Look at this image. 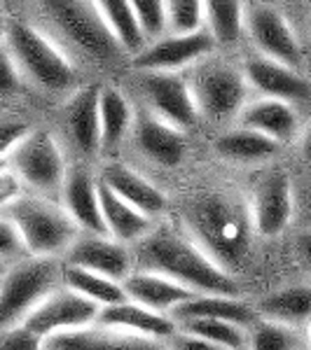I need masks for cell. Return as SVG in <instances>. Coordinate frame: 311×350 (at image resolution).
<instances>
[{
    "label": "cell",
    "instance_id": "44dd1931",
    "mask_svg": "<svg viewBox=\"0 0 311 350\" xmlns=\"http://www.w3.org/2000/svg\"><path fill=\"white\" fill-rule=\"evenodd\" d=\"M236 124L269 135L271 140H276L281 145L293 140L299 131L295 105L281 98H269V96L246 100V105L241 108L239 117H236Z\"/></svg>",
    "mask_w": 311,
    "mask_h": 350
},
{
    "label": "cell",
    "instance_id": "d6a6232c",
    "mask_svg": "<svg viewBox=\"0 0 311 350\" xmlns=\"http://www.w3.org/2000/svg\"><path fill=\"white\" fill-rule=\"evenodd\" d=\"M248 329V350H302L299 334L293 325L264 318Z\"/></svg>",
    "mask_w": 311,
    "mask_h": 350
},
{
    "label": "cell",
    "instance_id": "277c9868",
    "mask_svg": "<svg viewBox=\"0 0 311 350\" xmlns=\"http://www.w3.org/2000/svg\"><path fill=\"white\" fill-rule=\"evenodd\" d=\"M64 283V264L56 257L28 255L10 264L0 278V332L26 320L49 292Z\"/></svg>",
    "mask_w": 311,
    "mask_h": 350
},
{
    "label": "cell",
    "instance_id": "b9f144b4",
    "mask_svg": "<svg viewBox=\"0 0 311 350\" xmlns=\"http://www.w3.org/2000/svg\"><path fill=\"white\" fill-rule=\"evenodd\" d=\"M297 252H299L302 264L311 271V229L297 236Z\"/></svg>",
    "mask_w": 311,
    "mask_h": 350
},
{
    "label": "cell",
    "instance_id": "d6986e66",
    "mask_svg": "<svg viewBox=\"0 0 311 350\" xmlns=\"http://www.w3.org/2000/svg\"><path fill=\"white\" fill-rule=\"evenodd\" d=\"M61 206L71 215L80 231L89 234H105L103 215H101V199H99V180L87 168L73 166L66 171L64 185L59 189Z\"/></svg>",
    "mask_w": 311,
    "mask_h": 350
},
{
    "label": "cell",
    "instance_id": "4fadbf2b",
    "mask_svg": "<svg viewBox=\"0 0 311 350\" xmlns=\"http://www.w3.org/2000/svg\"><path fill=\"white\" fill-rule=\"evenodd\" d=\"M251 215L260 236H279L293 219L295 213V196H293V180L284 168H269L256 183L251 199Z\"/></svg>",
    "mask_w": 311,
    "mask_h": 350
},
{
    "label": "cell",
    "instance_id": "8fae6325",
    "mask_svg": "<svg viewBox=\"0 0 311 350\" xmlns=\"http://www.w3.org/2000/svg\"><path fill=\"white\" fill-rule=\"evenodd\" d=\"M244 31L251 38V44L260 56L281 61L288 66H302L304 52L295 28L288 21V16L276 5H256L246 10Z\"/></svg>",
    "mask_w": 311,
    "mask_h": 350
},
{
    "label": "cell",
    "instance_id": "e0dca14e",
    "mask_svg": "<svg viewBox=\"0 0 311 350\" xmlns=\"http://www.w3.org/2000/svg\"><path fill=\"white\" fill-rule=\"evenodd\" d=\"M45 350H166V341L94 323L45 338Z\"/></svg>",
    "mask_w": 311,
    "mask_h": 350
},
{
    "label": "cell",
    "instance_id": "ba28073f",
    "mask_svg": "<svg viewBox=\"0 0 311 350\" xmlns=\"http://www.w3.org/2000/svg\"><path fill=\"white\" fill-rule=\"evenodd\" d=\"M10 166L38 194H54L61 189L68 163L59 140L45 129H31L10 154Z\"/></svg>",
    "mask_w": 311,
    "mask_h": 350
},
{
    "label": "cell",
    "instance_id": "4dcf8cb0",
    "mask_svg": "<svg viewBox=\"0 0 311 350\" xmlns=\"http://www.w3.org/2000/svg\"><path fill=\"white\" fill-rule=\"evenodd\" d=\"M203 14L218 44H234L244 36V0H203Z\"/></svg>",
    "mask_w": 311,
    "mask_h": 350
},
{
    "label": "cell",
    "instance_id": "ac0fdd59",
    "mask_svg": "<svg viewBox=\"0 0 311 350\" xmlns=\"http://www.w3.org/2000/svg\"><path fill=\"white\" fill-rule=\"evenodd\" d=\"M99 84H87L71 92L64 105V131L73 148L92 157L101 150V110H99Z\"/></svg>",
    "mask_w": 311,
    "mask_h": 350
},
{
    "label": "cell",
    "instance_id": "7a4b0ae2",
    "mask_svg": "<svg viewBox=\"0 0 311 350\" xmlns=\"http://www.w3.org/2000/svg\"><path fill=\"white\" fill-rule=\"evenodd\" d=\"M185 229L216 264L234 275L246 264L258 234L251 206L234 191H201L188 201Z\"/></svg>",
    "mask_w": 311,
    "mask_h": 350
},
{
    "label": "cell",
    "instance_id": "2e32d148",
    "mask_svg": "<svg viewBox=\"0 0 311 350\" xmlns=\"http://www.w3.org/2000/svg\"><path fill=\"white\" fill-rule=\"evenodd\" d=\"M64 255L66 264L96 271V273H103L112 280H120V283L134 271L132 247L117 243L108 234L80 231Z\"/></svg>",
    "mask_w": 311,
    "mask_h": 350
},
{
    "label": "cell",
    "instance_id": "52a82bcc",
    "mask_svg": "<svg viewBox=\"0 0 311 350\" xmlns=\"http://www.w3.org/2000/svg\"><path fill=\"white\" fill-rule=\"evenodd\" d=\"M49 26L94 61H112L122 47L101 19L94 0H38Z\"/></svg>",
    "mask_w": 311,
    "mask_h": 350
},
{
    "label": "cell",
    "instance_id": "cb8c5ba5",
    "mask_svg": "<svg viewBox=\"0 0 311 350\" xmlns=\"http://www.w3.org/2000/svg\"><path fill=\"white\" fill-rule=\"evenodd\" d=\"M284 145L271 140L269 135L253 131V129L239 126L220 133L213 140V150L220 159L229 163H241V166H256V163H267L274 157H279V152Z\"/></svg>",
    "mask_w": 311,
    "mask_h": 350
},
{
    "label": "cell",
    "instance_id": "bcb514c9",
    "mask_svg": "<svg viewBox=\"0 0 311 350\" xmlns=\"http://www.w3.org/2000/svg\"><path fill=\"white\" fill-rule=\"evenodd\" d=\"M5 271H8V264H3V262H0V278H3V273H5Z\"/></svg>",
    "mask_w": 311,
    "mask_h": 350
},
{
    "label": "cell",
    "instance_id": "f35d334b",
    "mask_svg": "<svg viewBox=\"0 0 311 350\" xmlns=\"http://www.w3.org/2000/svg\"><path fill=\"white\" fill-rule=\"evenodd\" d=\"M21 82H24V77H21L12 54L8 52V47H0V98L19 92Z\"/></svg>",
    "mask_w": 311,
    "mask_h": 350
},
{
    "label": "cell",
    "instance_id": "7bdbcfd3",
    "mask_svg": "<svg viewBox=\"0 0 311 350\" xmlns=\"http://www.w3.org/2000/svg\"><path fill=\"white\" fill-rule=\"evenodd\" d=\"M299 150H302L304 161L311 163V124L302 131V138H299Z\"/></svg>",
    "mask_w": 311,
    "mask_h": 350
},
{
    "label": "cell",
    "instance_id": "74e56055",
    "mask_svg": "<svg viewBox=\"0 0 311 350\" xmlns=\"http://www.w3.org/2000/svg\"><path fill=\"white\" fill-rule=\"evenodd\" d=\"M31 126L21 120H0V159H10L16 145L26 138Z\"/></svg>",
    "mask_w": 311,
    "mask_h": 350
},
{
    "label": "cell",
    "instance_id": "ab89813d",
    "mask_svg": "<svg viewBox=\"0 0 311 350\" xmlns=\"http://www.w3.org/2000/svg\"><path fill=\"white\" fill-rule=\"evenodd\" d=\"M24 196V180L16 175L12 166L0 171V211H8L10 206Z\"/></svg>",
    "mask_w": 311,
    "mask_h": 350
},
{
    "label": "cell",
    "instance_id": "836d02e7",
    "mask_svg": "<svg viewBox=\"0 0 311 350\" xmlns=\"http://www.w3.org/2000/svg\"><path fill=\"white\" fill-rule=\"evenodd\" d=\"M166 33H195L206 28L203 0H166Z\"/></svg>",
    "mask_w": 311,
    "mask_h": 350
},
{
    "label": "cell",
    "instance_id": "6da1fadb",
    "mask_svg": "<svg viewBox=\"0 0 311 350\" xmlns=\"http://www.w3.org/2000/svg\"><path fill=\"white\" fill-rule=\"evenodd\" d=\"M132 257L136 269L162 273L197 295L239 297L234 275L213 262L185 227L152 224L148 234L132 245Z\"/></svg>",
    "mask_w": 311,
    "mask_h": 350
},
{
    "label": "cell",
    "instance_id": "8992f818",
    "mask_svg": "<svg viewBox=\"0 0 311 350\" xmlns=\"http://www.w3.org/2000/svg\"><path fill=\"white\" fill-rule=\"evenodd\" d=\"M5 213L12 217V222L19 229L28 255L59 257L80 234L77 224L64 211V206L45 199V196L24 194Z\"/></svg>",
    "mask_w": 311,
    "mask_h": 350
},
{
    "label": "cell",
    "instance_id": "f6af8a7d",
    "mask_svg": "<svg viewBox=\"0 0 311 350\" xmlns=\"http://www.w3.org/2000/svg\"><path fill=\"white\" fill-rule=\"evenodd\" d=\"M10 166V159H0V171H3V168H8Z\"/></svg>",
    "mask_w": 311,
    "mask_h": 350
},
{
    "label": "cell",
    "instance_id": "60d3db41",
    "mask_svg": "<svg viewBox=\"0 0 311 350\" xmlns=\"http://www.w3.org/2000/svg\"><path fill=\"white\" fill-rule=\"evenodd\" d=\"M166 350H225V348H220L213 341H208V338L197 336V334H192V332H185L178 327V329L166 338Z\"/></svg>",
    "mask_w": 311,
    "mask_h": 350
},
{
    "label": "cell",
    "instance_id": "603a6c76",
    "mask_svg": "<svg viewBox=\"0 0 311 350\" xmlns=\"http://www.w3.org/2000/svg\"><path fill=\"white\" fill-rule=\"evenodd\" d=\"M122 285L124 292H127V299H132L136 304H143V306L152 310H160V313H171L178 304L188 301L190 297L197 295L190 287L180 285L176 280L166 278V275L140 269H134L122 280Z\"/></svg>",
    "mask_w": 311,
    "mask_h": 350
},
{
    "label": "cell",
    "instance_id": "7c38bea8",
    "mask_svg": "<svg viewBox=\"0 0 311 350\" xmlns=\"http://www.w3.org/2000/svg\"><path fill=\"white\" fill-rule=\"evenodd\" d=\"M99 304L84 299L82 295L73 292L71 287H56L26 315L21 325L40 338H49L54 334L94 325L99 318Z\"/></svg>",
    "mask_w": 311,
    "mask_h": 350
},
{
    "label": "cell",
    "instance_id": "7402d4cb",
    "mask_svg": "<svg viewBox=\"0 0 311 350\" xmlns=\"http://www.w3.org/2000/svg\"><path fill=\"white\" fill-rule=\"evenodd\" d=\"M101 183L150 219H157L166 211V196L148 178H143L138 171L129 168L127 163H105L103 171H101Z\"/></svg>",
    "mask_w": 311,
    "mask_h": 350
},
{
    "label": "cell",
    "instance_id": "f1b7e54d",
    "mask_svg": "<svg viewBox=\"0 0 311 350\" xmlns=\"http://www.w3.org/2000/svg\"><path fill=\"white\" fill-rule=\"evenodd\" d=\"M94 5L99 10L101 19L108 26V31L112 33V38L122 47V52L136 54L143 47L145 36L140 31L138 21H136L129 0H94Z\"/></svg>",
    "mask_w": 311,
    "mask_h": 350
},
{
    "label": "cell",
    "instance_id": "5bb4252c",
    "mask_svg": "<svg viewBox=\"0 0 311 350\" xmlns=\"http://www.w3.org/2000/svg\"><path fill=\"white\" fill-rule=\"evenodd\" d=\"M129 138L134 140V148L140 157L162 168H176L188 157V140L183 129L164 122L148 108L136 112Z\"/></svg>",
    "mask_w": 311,
    "mask_h": 350
},
{
    "label": "cell",
    "instance_id": "ee69618b",
    "mask_svg": "<svg viewBox=\"0 0 311 350\" xmlns=\"http://www.w3.org/2000/svg\"><path fill=\"white\" fill-rule=\"evenodd\" d=\"M8 26H10V19L0 12V47H5V40H8Z\"/></svg>",
    "mask_w": 311,
    "mask_h": 350
},
{
    "label": "cell",
    "instance_id": "484cf974",
    "mask_svg": "<svg viewBox=\"0 0 311 350\" xmlns=\"http://www.w3.org/2000/svg\"><path fill=\"white\" fill-rule=\"evenodd\" d=\"M169 315L176 323H185V320L192 318H216V320H227V323L241 325L246 329L256 325V310L246 306L239 297H223V295H195L188 301L178 304Z\"/></svg>",
    "mask_w": 311,
    "mask_h": 350
},
{
    "label": "cell",
    "instance_id": "4316f807",
    "mask_svg": "<svg viewBox=\"0 0 311 350\" xmlns=\"http://www.w3.org/2000/svg\"><path fill=\"white\" fill-rule=\"evenodd\" d=\"M101 150H115L132 135L136 110L120 87H101Z\"/></svg>",
    "mask_w": 311,
    "mask_h": 350
},
{
    "label": "cell",
    "instance_id": "9a60e30c",
    "mask_svg": "<svg viewBox=\"0 0 311 350\" xmlns=\"http://www.w3.org/2000/svg\"><path fill=\"white\" fill-rule=\"evenodd\" d=\"M248 87L260 96L281 98L288 103H309L311 100V80L299 72V68L253 54L241 66Z\"/></svg>",
    "mask_w": 311,
    "mask_h": 350
},
{
    "label": "cell",
    "instance_id": "30bf717a",
    "mask_svg": "<svg viewBox=\"0 0 311 350\" xmlns=\"http://www.w3.org/2000/svg\"><path fill=\"white\" fill-rule=\"evenodd\" d=\"M140 94H143L145 108L162 117L173 126L188 129L199 122L195 96H192L188 75L183 72H160V70H138Z\"/></svg>",
    "mask_w": 311,
    "mask_h": 350
},
{
    "label": "cell",
    "instance_id": "1f68e13d",
    "mask_svg": "<svg viewBox=\"0 0 311 350\" xmlns=\"http://www.w3.org/2000/svg\"><path fill=\"white\" fill-rule=\"evenodd\" d=\"M180 329L192 332L197 336H203L225 350H248V329L241 325L227 323L216 318H192L185 323H178Z\"/></svg>",
    "mask_w": 311,
    "mask_h": 350
},
{
    "label": "cell",
    "instance_id": "e575fe53",
    "mask_svg": "<svg viewBox=\"0 0 311 350\" xmlns=\"http://www.w3.org/2000/svg\"><path fill=\"white\" fill-rule=\"evenodd\" d=\"M134 10V16L138 21L140 31L145 36V42L164 36L166 28V0H129Z\"/></svg>",
    "mask_w": 311,
    "mask_h": 350
},
{
    "label": "cell",
    "instance_id": "f546056e",
    "mask_svg": "<svg viewBox=\"0 0 311 350\" xmlns=\"http://www.w3.org/2000/svg\"><path fill=\"white\" fill-rule=\"evenodd\" d=\"M267 320H279L286 325H299L311 320V287H286L264 297L258 306Z\"/></svg>",
    "mask_w": 311,
    "mask_h": 350
},
{
    "label": "cell",
    "instance_id": "9c48e42d",
    "mask_svg": "<svg viewBox=\"0 0 311 350\" xmlns=\"http://www.w3.org/2000/svg\"><path fill=\"white\" fill-rule=\"evenodd\" d=\"M218 47L220 44L208 28H199L195 33H164L132 54V64L136 70L183 72L211 56Z\"/></svg>",
    "mask_w": 311,
    "mask_h": 350
},
{
    "label": "cell",
    "instance_id": "3957f363",
    "mask_svg": "<svg viewBox=\"0 0 311 350\" xmlns=\"http://www.w3.org/2000/svg\"><path fill=\"white\" fill-rule=\"evenodd\" d=\"M5 47L12 54L21 77L40 92H75L77 68L73 59L38 26L21 19H10Z\"/></svg>",
    "mask_w": 311,
    "mask_h": 350
},
{
    "label": "cell",
    "instance_id": "8d00e7d4",
    "mask_svg": "<svg viewBox=\"0 0 311 350\" xmlns=\"http://www.w3.org/2000/svg\"><path fill=\"white\" fill-rule=\"evenodd\" d=\"M0 350H45V338L33 334L24 325L0 332Z\"/></svg>",
    "mask_w": 311,
    "mask_h": 350
},
{
    "label": "cell",
    "instance_id": "ffe728a7",
    "mask_svg": "<svg viewBox=\"0 0 311 350\" xmlns=\"http://www.w3.org/2000/svg\"><path fill=\"white\" fill-rule=\"evenodd\" d=\"M96 323L129 332V334L160 338V341H166L178 329V323L169 313L152 310L143 304L132 301V299H124V301L112 304V306H103L99 310Z\"/></svg>",
    "mask_w": 311,
    "mask_h": 350
},
{
    "label": "cell",
    "instance_id": "d4e9b609",
    "mask_svg": "<svg viewBox=\"0 0 311 350\" xmlns=\"http://www.w3.org/2000/svg\"><path fill=\"white\" fill-rule=\"evenodd\" d=\"M99 199H101V215H103L105 234H108L110 239H115L117 243H124V245L132 247L134 243L138 239H143L152 229V224H155V219H150L140 211H136L132 203L120 199V196L105 187L101 180H99Z\"/></svg>",
    "mask_w": 311,
    "mask_h": 350
},
{
    "label": "cell",
    "instance_id": "83f0119b",
    "mask_svg": "<svg viewBox=\"0 0 311 350\" xmlns=\"http://www.w3.org/2000/svg\"><path fill=\"white\" fill-rule=\"evenodd\" d=\"M64 285L71 287L73 292L82 295L89 301L103 306H112V304H120L127 299L124 285L120 280H112L103 273H96V271L73 267V264L64 262Z\"/></svg>",
    "mask_w": 311,
    "mask_h": 350
},
{
    "label": "cell",
    "instance_id": "d590c367",
    "mask_svg": "<svg viewBox=\"0 0 311 350\" xmlns=\"http://www.w3.org/2000/svg\"><path fill=\"white\" fill-rule=\"evenodd\" d=\"M24 257H28L26 243L21 239L16 224L12 222V217L5 213V215H0V262L10 267V264L19 262Z\"/></svg>",
    "mask_w": 311,
    "mask_h": 350
},
{
    "label": "cell",
    "instance_id": "5b68a950",
    "mask_svg": "<svg viewBox=\"0 0 311 350\" xmlns=\"http://www.w3.org/2000/svg\"><path fill=\"white\" fill-rule=\"evenodd\" d=\"M188 70V82L199 110V120L211 124L236 122L251 92L244 70L229 61L216 59L213 54Z\"/></svg>",
    "mask_w": 311,
    "mask_h": 350
}]
</instances>
